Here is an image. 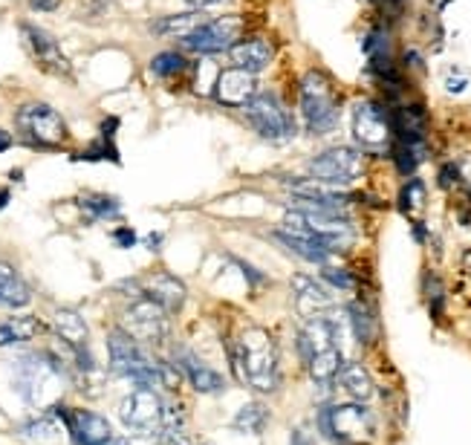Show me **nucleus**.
<instances>
[{
  "label": "nucleus",
  "instance_id": "obj_2",
  "mask_svg": "<svg viewBox=\"0 0 471 445\" xmlns=\"http://www.w3.org/2000/svg\"><path fill=\"white\" fill-rule=\"evenodd\" d=\"M14 388L26 405L43 408L52 399L55 384L64 376V365L55 353H24L12 365Z\"/></svg>",
  "mask_w": 471,
  "mask_h": 445
},
{
  "label": "nucleus",
  "instance_id": "obj_39",
  "mask_svg": "<svg viewBox=\"0 0 471 445\" xmlns=\"http://www.w3.org/2000/svg\"><path fill=\"white\" fill-rule=\"evenodd\" d=\"M188 6L194 9H209V6H220V4H229V0H185Z\"/></svg>",
  "mask_w": 471,
  "mask_h": 445
},
{
  "label": "nucleus",
  "instance_id": "obj_17",
  "mask_svg": "<svg viewBox=\"0 0 471 445\" xmlns=\"http://www.w3.org/2000/svg\"><path fill=\"white\" fill-rule=\"evenodd\" d=\"M174 365H176V370H180V374L188 376V382L194 384L197 393H220V391L226 388L223 376H220L217 370H212L209 365H203L194 353L176 350V353H174Z\"/></svg>",
  "mask_w": 471,
  "mask_h": 445
},
{
  "label": "nucleus",
  "instance_id": "obj_25",
  "mask_svg": "<svg viewBox=\"0 0 471 445\" xmlns=\"http://www.w3.org/2000/svg\"><path fill=\"white\" fill-rule=\"evenodd\" d=\"M200 12H183V14H165V18H156L148 24V29L154 35H162V38H185L188 33H194L200 26Z\"/></svg>",
  "mask_w": 471,
  "mask_h": 445
},
{
  "label": "nucleus",
  "instance_id": "obj_31",
  "mask_svg": "<svg viewBox=\"0 0 471 445\" xmlns=\"http://www.w3.org/2000/svg\"><path fill=\"white\" fill-rule=\"evenodd\" d=\"M267 420H269L267 408H263L260 402H249L238 411V417H234V428L243 431V434H260Z\"/></svg>",
  "mask_w": 471,
  "mask_h": 445
},
{
  "label": "nucleus",
  "instance_id": "obj_6",
  "mask_svg": "<svg viewBox=\"0 0 471 445\" xmlns=\"http://www.w3.org/2000/svg\"><path fill=\"white\" fill-rule=\"evenodd\" d=\"M14 125H18L24 142L35 147H61L70 137L61 113L43 105V101H26V105H21L18 113H14Z\"/></svg>",
  "mask_w": 471,
  "mask_h": 445
},
{
  "label": "nucleus",
  "instance_id": "obj_9",
  "mask_svg": "<svg viewBox=\"0 0 471 445\" xmlns=\"http://www.w3.org/2000/svg\"><path fill=\"white\" fill-rule=\"evenodd\" d=\"M240 29H243V21L238 18V14H223V18H217V21L200 24L194 33H188L180 41V47L185 52H194V55H217V52L231 50L234 43H238Z\"/></svg>",
  "mask_w": 471,
  "mask_h": 445
},
{
  "label": "nucleus",
  "instance_id": "obj_20",
  "mask_svg": "<svg viewBox=\"0 0 471 445\" xmlns=\"http://www.w3.org/2000/svg\"><path fill=\"white\" fill-rule=\"evenodd\" d=\"M145 295L154 298L159 307H165L168 313H176V309L185 304V284L183 280H176L174 275H168V272H159V275L151 278V284H148V289H145Z\"/></svg>",
  "mask_w": 471,
  "mask_h": 445
},
{
  "label": "nucleus",
  "instance_id": "obj_26",
  "mask_svg": "<svg viewBox=\"0 0 471 445\" xmlns=\"http://www.w3.org/2000/svg\"><path fill=\"white\" fill-rule=\"evenodd\" d=\"M41 330V321L35 316H14L0 324V347H14L24 345V341L35 338V333Z\"/></svg>",
  "mask_w": 471,
  "mask_h": 445
},
{
  "label": "nucleus",
  "instance_id": "obj_14",
  "mask_svg": "<svg viewBox=\"0 0 471 445\" xmlns=\"http://www.w3.org/2000/svg\"><path fill=\"white\" fill-rule=\"evenodd\" d=\"M21 35H24L29 55L35 58V64L41 70L52 72V76H70L72 67L67 62V55L61 52L58 41L47 33V29H41L35 24H21Z\"/></svg>",
  "mask_w": 471,
  "mask_h": 445
},
{
  "label": "nucleus",
  "instance_id": "obj_11",
  "mask_svg": "<svg viewBox=\"0 0 471 445\" xmlns=\"http://www.w3.org/2000/svg\"><path fill=\"white\" fill-rule=\"evenodd\" d=\"M125 324H127V333L134 336L139 345H162L168 336H171V324H168V309L159 307L154 298L142 295L134 304L127 307L125 313Z\"/></svg>",
  "mask_w": 471,
  "mask_h": 445
},
{
  "label": "nucleus",
  "instance_id": "obj_46",
  "mask_svg": "<svg viewBox=\"0 0 471 445\" xmlns=\"http://www.w3.org/2000/svg\"><path fill=\"white\" fill-rule=\"evenodd\" d=\"M159 241H162V237H159V234H151V237H148V243H151V249H154V251L159 249V246H156Z\"/></svg>",
  "mask_w": 471,
  "mask_h": 445
},
{
  "label": "nucleus",
  "instance_id": "obj_3",
  "mask_svg": "<svg viewBox=\"0 0 471 445\" xmlns=\"http://www.w3.org/2000/svg\"><path fill=\"white\" fill-rule=\"evenodd\" d=\"M108 353H110V370L116 376L130 379L139 388H151L159 384V367L162 362L145 350L139 341L127 330H110L108 336Z\"/></svg>",
  "mask_w": 471,
  "mask_h": 445
},
{
  "label": "nucleus",
  "instance_id": "obj_33",
  "mask_svg": "<svg viewBox=\"0 0 471 445\" xmlns=\"http://www.w3.org/2000/svg\"><path fill=\"white\" fill-rule=\"evenodd\" d=\"M422 205H425V185H422V180H410L400 194V209L405 214H414L422 209Z\"/></svg>",
  "mask_w": 471,
  "mask_h": 445
},
{
  "label": "nucleus",
  "instance_id": "obj_32",
  "mask_svg": "<svg viewBox=\"0 0 471 445\" xmlns=\"http://www.w3.org/2000/svg\"><path fill=\"white\" fill-rule=\"evenodd\" d=\"M185 70V55L176 52V50H168V52H159L151 58V72L159 79H171L176 72Z\"/></svg>",
  "mask_w": 471,
  "mask_h": 445
},
{
  "label": "nucleus",
  "instance_id": "obj_34",
  "mask_svg": "<svg viewBox=\"0 0 471 445\" xmlns=\"http://www.w3.org/2000/svg\"><path fill=\"white\" fill-rule=\"evenodd\" d=\"M321 278L327 280V284L338 287V289H353V284H356V280H353V275L347 270H338V266H324Z\"/></svg>",
  "mask_w": 471,
  "mask_h": 445
},
{
  "label": "nucleus",
  "instance_id": "obj_42",
  "mask_svg": "<svg viewBox=\"0 0 471 445\" xmlns=\"http://www.w3.org/2000/svg\"><path fill=\"white\" fill-rule=\"evenodd\" d=\"M460 90H466V79H448V93H460Z\"/></svg>",
  "mask_w": 471,
  "mask_h": 445
},
{
  "label": "nucleus",
  "instance_id": "obj_48",
  "mask_svg": "<svg viewBox=\"0 0 471 445\" xmlns=\"http://www.w3.org/2000/svg\"><path fill=\"white\" fill-rule=\"evenodd\" d=\"M110 445H119V440H113V442H110Z\"/></svg>",
  "mask_w": 471,
  "mask_h": 445
},
{
  "label": "nucleus",
  "instance_id": "obj_10",
  "mask_svg": "<svg viewBox=\"0 0 471 445\" xmlns=\"http://www.w3.org/2000/svg\"><path fill=\"white\" fill-rule=\"evenodd\" d=\"M310 176L318 183L327 185H350L353 180H359L364 171V159L356 147H327L318 156L310 159Z\"/></svg>",
  "mask_w": 471,
  "mask_h": 445
},
{
  "label": "nucleus",
  "instance_id": "obj_24",
  "mask_svg": "<svg viewBox=\"0 0 471 445\" xmlns=\"http://www.w3.org/2000/svg\"><path fill=\"white\" fill-rule=\"evenodd\" d=\"M275 241L278 243H284L292 255H298L304 260H310V263H318V266H330V258H333V251L327 246H321L316 241H306V237H296V234H287L278 229L275 232Z\"/></svg>",
  "mask_w": 471,
  "mask_h": 445
},
{
  "label": "nucleus",
  "instance_id": "obj_35",
  "mask_svg": "<svg viewBox=\"0 0 471 445\" xmlns=\"http://www.w3.org/2000/svg\"><path fill=\"white\" fill-rule=\"evenodd\" d=\"M460 183V171L454 162H448V166H443V171H439V185L443 188H451V185H457Z\"/></svg>",
  "mask_w": 471,
  "mask_h": 445
},
{
  "label": "nucleus",
  "instance_id": "obj_23",
  "mask_svg": "<svg viewBox=\"0 0 471 445\" xmlns=\"http://www.w3.org/2000/svg\"><path fill=\"white\" fill-rule=\"evenodd\" d=\"M52 327H55L58 338H61L64 345H70V347H87V324L79 316V309H70V307L55 309Z\"/></svg>",
  "mask_w": 471,
  "mask_h": 445
},
{
  "label": "nucleus",
  "instance_id": "obj_5",
  "mask_svg": "<svg viewBox=\"0 0 471 445\" xmlns=\"http://www.w3.org/2000/svg\"><path fill=\"white\" fill-rule=\"evenodd\" d=\"M301 113H304L306 130H310L313 137H324V133L335 130L338 101H335V93L324 72L310 70L301 79Z\"/></svg>",
  "mask_w": 471,
  "mask_h": 445
},
{
  "label": "nucleus",
  "instance_id": "obj_21",
  "mask_svg": "<svg viewBox=\"0 0 471 445\" xmlns=\"http://www.w3.org/2000/svg\"><path fill=\"white\" fill-rule=\"evenodd\" d=\"M338 384H342V391L353 399V402H367V399L373 396V379L371 374L359 365V362H347L338 370Z\"/></svg>",
  "mask_w": 471,
  "mask_h": 445
},
{
  "label": "nucleus",
  "instance_id": "obj_41",
  "mask_svg": "<svg viewBox=\"0 0 471 445\" xmlns=\"http://www.w3.org/2000/svg\"><path fill=\"white\" fill-rule=\"evenodd\" d=\"M292 445H310V440H306L304 428H296V431H292Z\"/></svg>",
  "mask_w": 471,
  "mask_h": 445
},
{
  "label": "nucleus",
  "instance_id": "obj_38",
  "mask_svg": "<svg viewBox=\"0 0 471 445\" xmlns=\"http://www.w3.org/2000/svg\"><path fill=\"white\" fill-rule=\"evenodd\" d=\"M116 128H119V118H105V122H101V139H110L113 142V137H116Z\"/></svg>",
  "mask_w": 471,
  "mask_h": 445
},
{
  "label": "nucleus",
  "instance_id": "obj_8",
  "mask_svg": "<svg viewBox=\"0 0 471 445\" xmlns=\"http://www.w3.org/2000/svg\"><path fill=\"white\" fill-rule=\"evenodd\" d=\"M119 420L130 434L159 437L162 420H165V402L154 388H137L119 402Z\"/></svg>",
  "mask_w": 471,
  "mask_h": 445
},
{
  "label": "nucleus",
  "instance_id": "obj_27",
  "mask_svg": "<svg viewBox=\"0 0 471 445\" xmlns=\"http://www.w3.org/2000/svg\"><path fill=\"white\" fill-rule=\"evenodd\" d=\"M61 417H58L55 411H50V413H41V417H35V420H29V422H24L21 425V437H26V440H33V442H55L58 437H61Z\"/></svg>",
  "mask_w": 471,
  "mask_h": 445
},
{
  "label": "nucleus",
  "instance_id": "obj_15",
  "mask_svg": "<svg viewBox=\"0 0 471 445\" xmlns=\"http://www.w3.org/2000/svg\"><path fill=\"white\" fill-rule=\"evenodd\" d=\"M258 96V79L246 70H223L214 81V99L223 108H246Z\"/></svg>",
  "mask_w": 471,
  "mask_h": 445
},
{
  "label": "nucleus",
  "instance_id": "obj_44",
  "mask_svg": "<svg viewBox=\"0 0 471 445\" xmlns=\"http://www.w3.org/2000/svg\"><path fill=\"white\" fill-rule=\"evenodd\" d=\"M405 62H408L410 67H419V64H422V62H419V55H417V52H408V55H405Z\"/></svg>",
  "mask_w": 471,
  "mask_h": 445
},
{
  "label": "nucleus",
  "instance_id": "obj_28",
  "mask_svg": "<svg viewBox=\"0 0 471 445\" xmlns=\"http://www.w3.org/2000/svg\"><path fill=\"white\" fill-rule=\"evenodd\" d=\"M344 365V355L338 347H330V350H321L316 353L310 362H306V370H310V376L313 382L318 384H330L335 376H338V370H342Z\"/></svg>",
  "mask_w": 471,
  "mask_h": 445
},
{
  "label": "nucleus",
  "instance_id": "obj_45",
  "mask_svg": "<svg viewBox=\"0 0 471 445\" xmlns=\"http://www.w3.org/2000/svg\"><path fill=\"white\" fill-rule=\"evenodd\" d=\"M414 237H417V241H425V229H422V222H417V226H414Z\"/></svg>",
  "mask_w": 471,
  "mask_h": 445
},
{
  "label": "nucleus",
  "instance_id": "obj_1",
  "mask_svg": "<svg viewBox=\"0 0 471 445\" xmlns=\"http://www.w3.org/2000/svg\"><path fill=\"white\" fill-rule=\"evenodd\" d=\"M234 370L258 393L278 391V384H281V365H278L275 338L260 327L243 330L238 338V350H234Z\"/></svg>",
  "mask_w": 471,
  "mask_h": 445
},
{
  "label": "nucleus",
  "instance_id": "obj_19",
  "mask_svg": "<svg viewBox=\"0 0 471 445\" xmlns=\"http://www.w3.org/2000/svg\"><path fill=\"white\" fill-rule=\"evenodd\" d=\"M391 133H396L400 142H425V113L419 105H402L391 116Z\"/></svg>",
  "mask_w": 471,
  "mask_h": 445
},
{
  "label": "nucleus",
  "instance_id": "obj_18",
  "mask_svg": "<svg viewBox=\"0 0 471 445\" xmlns=\"http://www.w3.org/2000/svg\"><path fill=\"white\" fill-rule=\"evenodd\" d=\"M231 62L238 70H246L258 76L260 70H267L272 64V47L269 41L263 38H243L231 47Z\"/></svg>",
  "mask_w": 471,
  "mask_h": 445
},
{
  "label": "nucleus",
  "instance_id": "obj_40",
  "mask_svg": "<svg viewBox=\"0 0 471 445\" xmlns=\"http://www.w3.org/2000/svg\"><path fill=\"white\" fill-rule=\"evenodd\" d=\"M12 133L9 130H4V128H0V154H4V151H9V147H12Z\"/></svg>",
  "mask_w": 471,
  "mask_h": 445
},
{
  "label": "nucleus",
  "instance_id": "obj_7",
  "mask_svg": "<svg viewBox=\"0 0 471 445\" xmlns=\"http://www.w3.org/2000/svg\"><path fill=\"white\" fill-rule=\"evenodd\" d=\"M243 110H246L249 125L255 128L260 139L289 142L296 137V118H292V113L284 108V101L275 93H258Z\"/></svg>",
  "mask_w": 471,
  "mask_h": 445
},
{
  "label": "nucleus",
  "instance_id": "obj_16",
  "mask_svg": "<svg viewBox=\"0 0 471 445\" xmlns=\"http://www.w3.org/2000/svg\"><path fill=\"white\" fill-rule=\"evenodd\" d=\"M292 295H296V309L304 321L321 318L333 309V295L327 292V287H321L310 275L292 278Z\"/></svg>",
  "mask_w": 471,
  "mask_h": 445
},
{
  "label": "nucleus",
  "instance_id": "obj_13",
  "mask_svg": "<svg viewBox=\"0 0 471 445\" xmlns=\"http://www.w3.org/2000/svg\"><path fill=\"white\" fill-rule=\"evenodd\" d=\"M353 137L364 151H385L391 145L388 113L376 101H359L356 110H353Z\"/></svg>",
  "mask_w": 471,
  "mask_h": 445
},
{
  "label": "nucleus",
  "instance_id": "obj_29",
  "mask_svg": "<svg viewBox=\"0 0 471 445\" xmlns=\"http://www.w3.org/2000/svg\"><path fill=\"white\" fill-rule=\"evenodd\" d=\"M79 209L84 212L87 220H113V217H119L122 205L110 194H84L79 200Z\"/></svg>",
  "mask_w": 471,
  "mask_h": 445
},
{
  "label": "nucleus",
  "instance_id": "obj_36",
  "mask_svg": "<svg viewBox=\"0 0 471 445\" xmlns=\"http://www.w3.org/2000/svg\"><path fill=\"white\" fill-rule=\"evenodd\" d=\"M113 241L119 243L122 249H130V246L137 243V232H134V229H127V226H119V229L113 232Z\"/></svg>",
  "mask_w": 471,
  "mask_h": 445
},
{
  "label": "nucleus",
  "instance_id": "obj_43",
  "mask_svg": "<svg viewBox=\"0 0 471 445\" xmlns=\"http://www.w3.org/2000/svg\"><path fill=\"white\" fill-rule=\"evenodd\" d=\"M9 188H0V209H6V205H9Z\"/></svg>",
  "mask_w": 471,
  "mask_h": 445
},
{
  "label": "nucleus",
  "instance_id": "obj_12",
  "mask_svg": "<svg viewBox=\"0 0 471 445\" xmlns=\"http://www.w3.org/2000/svg\"><path fill=\"white\" fill-rule=\"evenodd\" d=\"M52 411L61 417L64 428L70 431L76 445H110L113 442V428L101 413L84 411V408H67V405H55Z\"/></svg>",
  "mask_w": 471,
  "mask_h": 445
},
{
  "label": "nucleus",
  "instance_id": "obj_4",
  "mask_svg": "<svg viewBox=\"0 0 471 445\" xmlns=\"http://www.w3.org/2000/svg\"><path fill=\"white\" fill-rule=\"evenodd\" d=\"M318 428L330 442L364 445L376 434V420L362 402L353 405H324L318 411Z\"/></svg>",
  "mask_w": 471,
  "mask_h": 445
},
{
  "label": "nucleus",
  "instance_id": "obj_22",
  "mask_svg": "<svg viewBox=\"0 0 471 445\" xmlns=\"http://www.w3.org/2000/svg\"><path fill=\"white\" fill-rule=\"evenodd\" d=\"M29 301H33V289L26 287V280L9 263H0V307L21 309Z\"/></svg>",
  "mask_w": 471,
  "mask_h": 445
},
{
  "label": "nucleus",
  "instance_id": "obj_37",
  "mask_svg": "<svg viewBox=\"0 0 471 445\" xmlns=\"http://www.w3.org/2000/svg\"><path fill=\"white\" fill-rule=\"evenodd\" d=\"M29 6H33L35 12H55L58 6H61V0H29Z\"/></svg>",
  "mask_w": 471,
  "mask_h": 445
},
{
  "label": "nucleus",
  "instance_id": "obj_30",
  "mask_svg": "<svg viewBox=\"0 0 471 445\" xmlns=\"http://www.w3.org/2000/svg\"><path fill=\"white\" fill-rule=\"evenodd\" d=\"M347 321H350V327H353V336H356L362 345H371L373 336H376V324H373L371 309H367L362 301H353L347 307Z\"/></svg>",
  "mask_w": 471,
  "mask_h": 445
},
{
  "label": "nucleus",
  "instance_id": "obj_47",
  "mask_svg": "<svg viewBox=\"0 0 471 445\" xmlns=\"http://www.w3.org/2000/svg\"><path fill=\"white\" fill-rule=\"evenodd\" d=\"M21 174H24L21 168H14V171H12L9 176H12V180H14V183H21V180H24V176H21Z\"/></svg>",
  "mask_w": 471,
  "mask_h": 445
}]
</instances>
